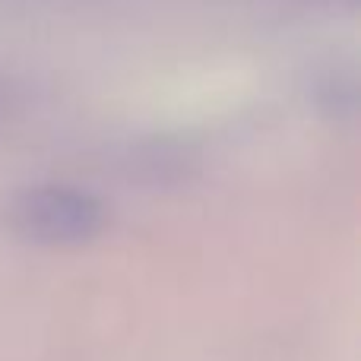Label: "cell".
Listing matches in <instances>:
<instances>
[{"label": "cell", "mask_w": 361, "mask_h": 361, "mask_svg": "<svg viewBox=\"0 0 361 361\" xmlns=\"http://www.w3.org/2000/svg\"><path fill=\"white\" fill-rule=\"evenodd\" d=\"M6 225L32 244H82L92 241L108 222L99 193L63 180L19 187L6 203Z\"/></svg>", "instance_id": "cell-1"}, {"label": "cell", "mask_w": 361, "mask_h": 361, "mask_svg": "<svg viewBox=\"0 0 361 361\" xmlns=\"http://www.w3.org/2000/svg\"><path fill=\"white\" fill-rule=\"evenodd\" d=\"M16 102H19L16 86H13L10 80H4V76H0V121L10 118L13 108H16Z\"/></svg>", "instance_id": "cell-2"}]
</instances>
